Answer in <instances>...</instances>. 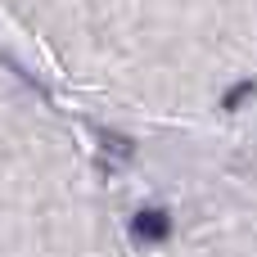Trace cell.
<instances>
[{"mask_svg": "<svg viewBox=\"0 0 257 257\" xmlns=\"http://www.w3.org/2000/svg\"><path fill=\"white\" fill-rule=\"evenodd\" d=\"M131 230L140 235V239H167L172 235V217L167 212H158V208H145V212H136V221H131Z\"/></svg>", "mask_w": 257, "mask_h": 257, "instance_id": "6da1fadb", "label": "cell"}, {"mask_svg": "<svg viewBox=\"0 0 257 257\" xmlns=\"http://www.w3.org/2000/svg\"><path fill=\"white\" fill-rule=\"evenodd\" d=\"M99 145H104L108 154H117V158H131V140H117V136H108V131H99Z\"/></svg>", "mask_w": 257, "mask_h": 257, "instance_id": "7a4b0ae2", "label": "cell"}]
</instances>
